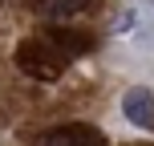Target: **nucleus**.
Returning <instances> with one entry per match:
<instances>
[{"instance_id": "f257e3e1", "label": "nucleus", "mask_w": 154, "mask_h": 146, "mask_svg": "<svg viewBox=\"0 0 154 146\" xmlns=\"http://www.w3.org/2000/svg\"><path fill=\"white\" fill-rule=\"evenodd\" d=\"M16 65L20 73H29L32 81H57L69 65V53L53 41H20L16 45Z\"/></svg>"}, {"instance_id": "f03ea898", "label": "nucleus", "mask_w": 154, "mask_h": 146, "mask_svg": "<svg viewBox=\"0 0 154 146\" xmlns=\"http://www.w3.org/2000/svg\"><path fill=\"white\" fill-rule=\"evenodd\" d=\"M106 134L89 122H69V126H53L37 138V146H101Z\"/></svg>"}, {"instance_id": "7ed1b4c3", "label": "nucleus", "mask_w": 154, "mask_h": 146, "mask_svg": "<svg viewBox=\"0 0 154 146\" xmlns=\"http://www.w3.org/2000/svg\"><path fill=\"white\" fill-rule=\"evenodd\" d=\"M122 114H126V122H130V126L154 134V93L146 89V85L126 89V93H122Z\"/></svg>"}, {"instance_id": "20e7f679", "label": "nucleus", "mask_w": 154, "mask_h": 146, "mask_svg": "<svg viewBox=\"0 0 154 146\" xmlns=\"http://www.w3.org/2000/svg\"><path fill=\"white\" fill-rule=\"evenodd\" d=\"M49 41L61 45L65 53H73V57H81V53H89V49H93V37H89V33H77V29H53V33H49Z\"/></svg>"}, {"instance_id": "39448f33", "label": "nucleus", "mask_w": 154, "mask_h": 146, "mask_svg": "<svg viewBox=\"0 0 154 146\" xmlns=\"http://www.w3.org/2000/svg\"><path fill=\"white\" fill-rule=\"evenodd\" d=\"M97 0H32V8L41 16H77V12H85Z\"/></svg>"}]
</instances>
